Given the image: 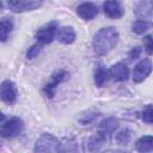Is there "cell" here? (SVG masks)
<instances>
[{
    "mask_svg": "<svg viewBox=\"0 0 153 153\" xmlns=\"http://www.w3.org/2000/svg\"><path fill=\"white\" fill-rule=\"evenodd\" d=\"M118 42V32L115 27L108 26L98 30L93 37V50L97 55H106L112 50Z\"/></svg>",
    "mask_w": 153,
    "mask_h": 153,
    "instance_id": "obj_1",
    "label": "cell"
},
{
    "mask_svg": "<svg viewBox=\"0 0 153 153\" xmlns=\"http://www.w3.org/2000/svg\"><path fill=\"white\" fill-rule=\"evenodd\" d=\"M35 152H59L61 151L60 141L51 134H42L35 143Z\"/></svg>",
    "mask_w": 153,
    "mask_h": 153,
    "instance_id": "obj_2",
    "label": "cell"
},
{
    "mask_svg": "<svg viewBox=\"0 0 153 153\" xmlns=\"http://www.w3.org/2000/svg\"><path fill=\"white\" fill-rule=\"evenodd\" d=\"M23 130V121L19 117H12L0 126V136L12 139L19 135Z\"/></svg>",
    "mask_w": 153,
    "mask_h": 153,
    "instance_id": "obj_3",
    "label": "cell"
},
{
    "mask_svg": "<svg viewBox=\"0 0 153 153\" xmlns=\"http://www.w3.org/2000/svg\"><path fill=\"white\" fill-rule=\"evenodd\" d=\"M56 32H57V23L56 22H50V23L45 24L44 26H42L41 29L37 30L36 38L39 43L48 44V43L53 42V39L56 36Z\"/></svg>",
    "mask_w": 153,
    "mask_h": 153,
    "instance_id": "obj_4",
    "label": "cell"
},
{
    "mask_svg": "<svg viewBox=\"0 0 153 153\" xmlns=\"http://www.w3.org/2000/svg\"><path fill=\"white\" fill-rule=\"evenodd\" d=\"M43 0H7L8 7L13 12H25L38 8Z\"/></svg>",
    "mask_w": 153,
    "mask_h": 153,
    "instance_id": "obj_5",
    "label": "cell"
},
{
    "mask_svg": "<svg viewBox=\"0 0 153 153\" xmlns=\"http://www.w3.org/2000/svg\"><path fill=\"white\" fill-rule=\"evenodd\" d=\"M67 76H68V73H67L66 71H63V69H61V71L56 72L55 74H53L50 81L47 82L45 86L43 87V92H44V94H45L48 98H53V97L55 96L56 87H57L63 80H66Z\"/></svg>",
    "mask_w": 153,
    "mask_h": 153,
    "instance_id": "obj_6",
    "label": "cell"
},
{
    "mask_svg": "<svg viewBox=\"0 0 153 153\" xmlns=\"http://www.w3.org/2000/svg\"><path fill=\"white\" fill-rule=\"evenodd\" d=\"M0 99L6 104H13L17 99V88L13 81L5 80L0 85Z\"/></svg>",
    "mask_w": 153,
    "mask_h": 153,
    "instance_id": "obj_7",
    "label": "cell"
},
{
    "mask_svg": "<svg viewBox=\"0 0 153 153\" xmlns=\"http://www.w3.org/2000/svg\"><path fill=\"white\" fill-rule=\"evenodd\" d=\"M151 71H152L151 60L149 59L141 60L134 67V71H133V80H134V82H141V81H143L151 74Z\"/></svg>",
    "mask_w": 153,
    "mask_h": 153,
    "instance_id": "obj_8",
    "label": "cell"
},
{
    "mask_svg": "<svg viewBox=\"0 0 153 153\" xmlns=\"http://www.w3.org/2000/svg\"><path fill=\"white\" fill-rule=\"evenodd\" d=\"M103 10L109 18H114V19L121 18L124 13V10L122 8L118 0H106L103 5Z\"/></svg>",
    "mask_w": 153,
    "mask_h": 153,
    "instance_id": "obj_9",
    "label": "cell"
},
{
    "mask_svg": "<svg viewBox=\"0 0 153 153\" xmlns=\"http://www.w3.org/2000/svg\"><path fill=\"white\" fill-rule=\"evenodd\" d=\"M115 81H126L129 76V69L126 65L118 62L115 63L114 66L110 67L109 73H108Z\"/></svg>",
    "mask_w": 153,
    "mask_h": 153,
    "instance_id": "obj_10",
    "label": "cell"
},
{
    "mask_svg": "<svg viewBox=\"0 0 153 153\" xmlns=\"http://www.w3.org/2000/svg\"><path fill=\"white\" fill-rule=\"evenodd\" d=\"M76 13L79 14L80 18H82L85 20H91V19H93L97 16L98 8L92 2H84V4H81V5L78 6Z\"/></svg>",
    "mask_w": 153,
    "mask_h": 153,
    "instance_id": "obj_11",
    "label": "cell"
},
{
    "mask_svg": "<svg viewBox=\"0 0 153 153\" xmlns=\"http://www.w3.org/2000/svg\"><path fill=\"white\" fill-rule=\"evenodd\" d=\"M57 39L63 44H71L75 39V31L72 26H63L60 29Z\"/></svg>",
    "mask_w": 153,
    "mask_h": 153,
    "instance_id": "obj_12",
    "label": "cell"
},
{
    "mask_svg": "<svg viewBox=\"0 0 153 153\" xmlns=\"http://www.w3.org/2000/svg\"><path fill=\"white\" fill-rule=\"evenodd\" d=\"M117 126H118L117 120L114 118V117H109V118H106L105 121H103V122L100 123L98 131L102 133L103 135H105V136L108 137L110 134H112V133L117 129Z\"/></svg>",
    "mask_w": 153,
    "mask_h": 153,
    "instance_id": "obj_13",
    "label": "cell"
},
{
    "mask_svg": "<svg viewBox=\"0 0 153 153\" xmlns=\"http://www.w3.org/2000/svg\"><path fill=\"white\" fill-rule=\"evenodd\" d=\"M106 136L105 135H103L102 133H97L96 135H93V136H91L88 140H87V142H86V146H87V151H97V149H99L103 145H104V142L106 141Z\"/></svg>",
    "mask_w": 153,
    "mask_h": 153,
    "instance_id": "obj_14",
    "label": "cell"
},
{
    "mask_svg": "<svg viewBox=\"0 0 153 153\" xmlns=\"http://www.w3.org/2000/svg\"><path fill=\"white\" fill-rule=\"evenodd\" d=\"M135 148L139 152H152L153 151V137L151 135H146L140 137L136 143H135Z\"/></svg>",
    "mask_w": 153,
    "mask_h": 153,
    "instance_id": "obj_15",
    "label": "cell"
},
{
    "mask_svg": "<svg viewBox=\"0 0 153 153\" xmlns=\"http://www.w3.org/2000/svg\"><path fill=\"white\" fill-rule=\"evenodd\" d=\"M13 29V22L11 18L0 19V42H5L8 38L10 32Z\"/></svg>",
    "mask_w": 153,
    "mask_h": 153,
    "instance_id": "obj_16",
    "label": "cell"
},
{
    "mask_svg": "<svg viewBox=\"0 0 153 153\" xmlns=\"http://www.w3.org/2000/svg\"><path fill=\"white\" fill-rule=\"evenodd\" d=\"M135 13L139 17H143V18H151L152 16V7H151V2L149 1H141L136 5L135 8Z\"/></svg>",
    "mask_w": 153,
    "mask_h": 153,
    "instance_id": "obj_17",
    "label": "cell"
},
{
    "mask_svg": "<svg viewBox=\"0 0 153 153\" xmlns=\"http://www.w3.org/2000/svg\"><path fill=\"white\" fill-rule=\"evenodd\" d=\"M108 80V72L103 66H98V68L94 72V82L98 87H102Z\"/></svg>",
    "mask_w": 153,
    "mask_h": 153,
    "instance_id": "obj_18",
    "label": "cell"
},
{
    "mask_svg": "<svg viewBox=\"0 0 153 153\" xmlns=\"http://www.w3.org/2000/svg\"><path fill=\"white\" fill-rule=\"evenodd\" d=\"M151 29V23L147 20H136L133 24V32L137 33V35H143L145 32H147Z\"/></svg>",
    "mask_w": 153,
    "mask_h": 153,
    "instance_id": "obj_19",
    "label": "cell"
},
{
    "mask_svg": "<svg viewBox=\"0 0 153 153\" xmlns=\"http://www.w3.org/2000/svg\"><path fill=\"white\" fill-rule=\"evenodd\" d=\"M130 139H131V131L127 128L120 130L115 136V140L118 145H128L130 142Z\"/></svg>",
    "mask_w": 153,
    "mask_h": 153,
    "instance_id": "obj_20",
    "label": "cell"
},
{
    "mask_svg": "<svg viewBox=\"0 0 153 153\" xmlns=\"http://www.w3.org/2000/svg\"><path fill=\"white\" fill-rule=\"evenodd\" d=\"M141 118L147 124H151L152 123V120H153V109H152V105H147L143 109V111L141 112Z\"/></svg>",
    "mask_w": 153,
    "mask_h": 153,
    "instance_id": "obj_21",
    "label": "cell"
},
{
    "mask_svg": "<svg viewBox=\"0 0 153 153\" xmlns=\"http://www.w3.org/2000/svg\"><path fill=\"white\" fill-rule=\"evenodd\" d=\"M41 49H42L41 44H35V45H32V47L27 50V53H26L27 59H33V57H36V56L39 54Z\"/></svg>",
    "mask_w": 153,
    "mask_h": 153,
    "instance_id": "obj_22",
    "label": "cell"
},
{
    "mask_svg": "<svg viewBox=\"0 0 153 153\" xmlns=\"http://www.w3.org/2000/svg\"><path fill=\"white\" fill-rule=\"evenodd\" d=\"M145 43H146V51H147V54H148V55H152V48H153L152 37H151V36L145 37Z\"/></svg>",
    "mask_w": 153,
    "mask_h": 153,
    "instance_id": "obj_23",
    "label": "cell"
},
{
    "mask_svg": "<svg viewBox=\"0 0 153 153\" xmlns=\"http://www.w3.org/2000/svg\"><path fill=\"white\" fill-rule=\"evenodd\" d=\"M140 53H141V49H140L139 47L133 48V49L130 50V53H129V60H135V59H137V57L140 56Z\"/></svg>",
    "mask_w": 153,
    "mask_h": 153,
    "instance_id": "obj_24",
    "label": "cell"
},
{
    "mask_svg": "<svg viewBox=\"0 0 153 153\" xmlns=\"http://www.w3.org/2000/svg\"><path fill=\"white\" fill-rule=\"evenodd\" d=\"M4 120H5V115L0 111V122H1V121H4Z\"/></svg>",
    "mask_w": 153,
    "mask_h": 153,
    "instance_id": "obj_25",
    "label": "cell"
},
{
    "mask_svg": "<svg viewBox=\"0 0 153 153\" xmlns=\"http://www.w3.org/2000/svg\"><path fill=\"white\" fill-rule=\"evenodd\" d=\"M2 10V2H1V0H0V11Z\"/></svg>",
    "mask_w": 153,
    "mask_h": 153,
    "instance_id": "obj_26",
    "label": "cell"
}]
</instances>
